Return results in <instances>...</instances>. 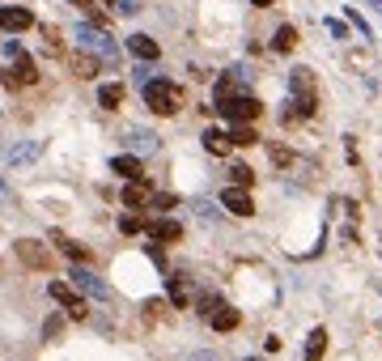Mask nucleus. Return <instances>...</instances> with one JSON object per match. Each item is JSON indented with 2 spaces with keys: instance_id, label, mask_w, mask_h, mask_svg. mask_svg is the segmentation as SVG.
Returning <instances> with one entry per match:
<instances>
[{
  "instance_id": "7",
  "label": "nucleus",
  "mask_w": 382,
  "mask_h": 361,
  "mask_svg": "<svg viewBox=\"0 0 382 361\" xmlns=\"http://www.w3.org/2000/svg\"><path fill=\"white\" fill-rule=\"evenodd\" d=\"M221 208H229L234 217H251V212H255V200H251L246 187H234V183H229V187L221 191Z\"/></svg>"
},
{
  "instance_id": "26",
  "label": "nucleus",
  "mask_w": 382,
  "mask_h": 361,
  "mask_svg": "<svg viewBox=\"0 0 382 361\" xmlns=\"http://www.w3.org/2000/svg\"><path fill=\"white\" fill-rule=\"evenodd\" d=\"M43 39H47V52H51V56H60V52H64V39H60V30H56V26H43Z\"/></svg>"
},
{
  "instance_id": "18",
  "label": "nucleus",
  "mask_w": 382,
  "mask_h": 361,
  "mask_svg": "<svg viewBox=\"0 0 382 361\" xmlns=\"http://www.w3.org/2000/svg\"><path fill=\"white\" fill-rule=\"evenodd\" d=\"M204 149H209L213 157H225L229 149H234V140H229L225 132H217V128H209V132H204Z\"/></svg>"
},
{
  "instance_id": "8",
  "label": "nucleus",
  "mask_w": 382,
  "mask_h": 361,
  "mask_svg": "<svg viewBox=\"0 0 382 361\" xmlns=\"http://www.w3.org/2000/svg\"><path fill=\"white\" fill-rule=\"evenodd\" d=\"M68 64H72V72H76L81 81H94L98 72H102V64H107V60H102V56H89L85 47H76V52L68 56Z\"/></svg>"
},
{
  "instance_id": "22",
  "label": "nucleus",
  "mask_w": 382,
  "mask_h": 361,
  "mask_svg": "<svg viewBox=\"0 0 382 361\" xmlns=\"http://www.w3.org/2000/svg\"><path fill=\"white\" fill-rule=\"evenodd\" d=\"M72 5L81 9V13H85V17L94 21V26H107V9H102L98 0H72Z\"/></svg>"
},
{
  "instance_id": "33",
  "label": "nucleus",
  "mask_w": 382,
  "mask_h": 361,
  "mask_svg": "<svg viewBox=\"0 0 382 361\" xmlns=\"http://www.w3.org/2000/svg\"><path fill=\"white\" fill-rule=\"evenodd\" d=\"M251 5H255V9H268V5H276V0H251Z\"/></svg>"
},
{
  "instance_id": "11",
  "label": "nucleus",
  "mask_w": 382,
  "mask_h": 361,
  "mask_svg": "<svg viewBox=\"0 0 382 361\" xmlns=\"http://www.w3.org/2000/svg\"><path fill=\"white\" fill-rule=\"evenodd\" d=\"M145 234H149V238H158V243H178V238H183V226L170 221V217H162V221H149V226H145Z\"/></svg>"
},
{
  "instance_id": "13",
  "label": "nucleus",
  "mask_w": 382,
  "mask_h": 361,
  "mask_svg": "<svg viewBox=\"0 0 382 361\" xmlns=\"http://www.w3.org/2000/svg\"><path fill=\"white\" fill-rule=\"evenodd\" d=\"M209 323H213V331H234V327L242 323V315H238L234 306H225V302H221L213 315H209Z\"/></svg>"
},
{
  "instance_id": "1",
  "label": "nucleus",
  "mask_w": 382,
  "mask_h": 361,
  "mask_svg": "<svg viewBox=\"0 0 382 361\" xmlns=\"http://www.w3.org/2000/svg\"><path fill=\"white\" fill-rule=\"evenodd\" d=\"M289 89H293V111L285 115L289 119V124H293V119H310L315 111H319V94H315V72L310 68H293L289 72Z\"/></svg>"
},
{
  "instance_id": "21",
  "label": "nucleus",
  "mask_w": 382,
  "mask_h": 361,
  "mask_svg": "<svg viewBox=\"0 0 382 361\" xmlns=\"http://www.w3.org/2000/svg\"><path fill=\"white\" fill-rule=\"evenodd\" d=\"M119 102H123V85H115V81H111V85H102V89H98V107L115 111Z\"/></svg>"
},
{
  "instance_id": "32",
  "label": "nucleus",
  "mask_w": 382,
  "mask_h": 361,
  "mask_svg": "<svg viewBox=\"0 0 382 361\" xmlns=\"http://www.w3.org/2000/svg\"><path fill=\"white\" fill-rule=\"evenodd\" d=\"M327 30L336 34V39H348V26H344V21H327Z\"/></svg>"
},
{
  "instance_id": "27",
  "label": "nucleus",
  "mask_w": 382,
  "mask_h": 361,
  "mask_svg": "<svg viewBox=\"0 0 382 361\" xmlns=\"http://www.w3.org/2000/svg\"><path fill=\"white\" fill-rule=\"evenodd\" d=\"M132 144L145 149V153H153V149H158V136H153V132H132Z\"/></svg>"
},
{
  "instance_id": "2",
  "label": "nucleus",
  "mask_w": 382,
  "mask_h": 361,
  "mask_svg": "<svg viewBox=\"0 0 382 361\" xmlns=\"http://www.w3.org/2000/svg\"><path fill=\"white\" fill-rule=\"evenodd\" d=\"M145 107L153 115H174L178 107H183V89H178L174 81H166V77H149L145 81Z\"/></svg>"
},
{
  "instance_id": "31",
  "label": "nucleus",
  "mask_w": 382,
  "mask_h": 361,
  "mask_svg": "<svg viewBox=\"0 0 382 361\" xmlns=\"http://www.w3.org/2000/svg\"><path fill=\"white\" fill-rule=\"evenodd\" d=\"M119 13L123 17H136L140 13V0H119Z\"/></svg>"
},
{
  "instance_id": "16",
  "label": "nucleus",
  "mask_w": 382,
  "mask_h": 361,
  "mask_svg": "<svg viewBox=\"0 0 382 361\" xmlns=\"http://www.w3.org/2000/svg\"><path fill=\"white\" fill-rule=\"evenodd\" d=\"M149 200H153V196H149V183H145V179H132V183L123 187V204H127V208H140V204H149Z\"/></svg>"
},
{
  "instance_id": "5",
  "label": "nucleus",
  "mask_w": 382,
  "mask_h": 361,
  "mask_svg": "<svg viewBox=\"0 0 382 361\" xmlns=\"http://www.w3.org/2000/svg\"><path fill=\"white\" fill-rule=\"evenodd\" d=\"M47 294H51V302H60V306L68 310V319H85V302H81V294H76V285H68V281H51Z\"/></svg>"
},
{
  "instance_id": "12",
  "label": "nucleus",
  "mask_w": 382,
  "mask_h": 361,
  "mask_svg": "<svg viewBox=\"0 0 382 361\" xmlns=\"http://www.w3.org/2000/svg\"><path fill=\"white\" fill-rule=\"evenodd\" d=\"M166 294H170V302H174L178 310H187V306H191V281H187V276H170V281H166Z\"/></svg>"
},
{
  "instance_id": "20",
  "label": "nucleus",
  "mask_w": 382,
  "mask_h": 361,
  "mask_svg": "<svg viewBox=\"0 0 382 361\" xmlns=\"http://www.w3.org/2000/svg\"><path fill=\"white\" fill-rule=\"evenodd\" d=\"M293 47H297V30L293 26H280L272 34V52H293Z\"/></svg>"
},
{
  "instance_id": "29",
  "label": "nucleus",
  "mask_w": 382,
  "mask_h": 361,
  "mask_svg": "<svg viewBox=\"0 0 382 361\" xmlns=\"http://www.w3.org/2000/svg\"><path fill=\"white\" fill-rule=\"evenodd\" d=\"M272 162H276V166H289V162H293V153H289V149H280V144H272Z\"/></svg>"
},
{
  "instance_id": "9",
  "label": "nucleus",
  "mask_w": 382,
  "mask_h": 361,
  "mask_svg": "<svg viewBox=\"0 0 382 361\" xmlns=\"http://www.w3.org/2000/svg\"><path fill=\"white\" fill-rule=\"evenodd\" d=\"M30 26H34V13L30 9H21V5L0 9V30H5V34H21V30H30Z\"/></svg>"
},
{
  "instance_id": "10",
  "label": "nucleus",
  "mask_w": 382,
  "mask_h": 361,
  "mask_svg": "<svg viewBox=\"0 0 382 361\" xmlns=\"http://www.w3.org/2000/svg\"><path fill=\"white\" fill-rule=\"evenodd\" d=\"M72 285L81 289V294H89V298H98V302H111V289L102 285L94 272H85V268H72Z\"/></svg>"
},
{
  "instance_id": "3",
  "label": "nucleus",
  "mask_w": 382,
  "mask_h": 361,
  "mask_svg": "<svg viewBox=\"0 0 382 361\" xmlns=\"http://www.w3.org/2000/svg\"><path fill=\"white\" fill-rule=\"evenodd\" d=\"M76 47H85V52H98L102 60H107L111 68L119 64V47L102 34V26H94V21H85V26H76Z\"/></svg>"
},
{
  "instance_id": "24",
  "label": "nucleus",
  "mask_w": 382,
  "mask_h": 361,
  "mask_svg": "<svg viewBox=\"0 0 382 361\" xmlns=\"http://www.w3.org/2000/svg\"><path fill=\"white\" fill-rule=\"evenodd\" d=\"M229 140H234L238 149H251V144L259 140V136H255V128H251V124H234V132H229Z\"/></svg>"
},
{
  "instance_id": "17",
  "label": "nucleus",
  "mask_w": 382,
  "mask_h": 361,
  "mask_svg": "<svg viewBox=\"0 0 382 361\" xmlns=\"http://www.w3.org/2000/svg\"><path fill=\"white\" fill-rule=\"evenodd\" d=\"M127 52L140 56V60H158V56H162V52H158V43H153L149 34H132V39H127Z\"/></svg>"
},
{
  "instance_id": "23",
  "label": "nucleus",
  "mask_w": 382,
  "mask_h": 361,
  "mask_svg": "<svg viewBox=\"0 0 382 361\" xmlns=\"http://www.w3.org/2000/svg\"><path fill=\"white\" fill-rule=\"evenodd\" d=\"M56 247H60V251H64L72 263H85V259H89V251H85V247H76L72 238H64V234H56Z\"/></svg>"
},
{
  "instance_id": "30",
  "label": "nucleus",
  "mask_w": 382,
  "mask_h": 361,
  "mask_svg": "<svg viewBox=\"0 0 382 361\" xmlns=\"http://www.w3.org/2000/svg\"><path fill=\"white\" fill-rule=\"evenodd\" d=\"M178 196H170V191H162V196H153V208H174Z\"/></svg>"
},
{
  "instance_id": "28",
  "label": "nucleus",
  "mask_w": 382,
  "mask_h": 361,
  "mask_svg": "<svg viewBox=\"0 0 382 361\" xmlns=\"http://www.w3.org/2000/svg\"><path fill=\"white\" fill-rule=\"evenodd\" d=\"M145 230V221H140V217H123V221H119V234H127V238H136Z\"/></svg>"
},
{
  "instance_id": "4",
  "label": "nucleus",
  "mask_w": 382,
  "mask_h": 361,
  "mask_svg": "<svg viewBox=\"0 0 382 361\" xmlns=\"http://www.w3.org/2000/svg\"><path fill=\"white\" fill-rule=\"evenodd\" d=\"M217 111H221L225 119H234V124H255V119L264 115V102L251 98V94H234V98L217 102Z\"/></svg>"
},
{
  "instance_id": "14",
  "label": "nucleus",
  "mask_w": 382,
  "mask_h": 361,
  "mask_svg": "<svg viewBox=\"0 0 382 361\" xmlns=\"http://www.w3.org/2000/svg\"><path fill=\"white\" fill-rule=\"evenodd\" d=\"M111 171H115V175H123V179H145V166H140L132 153H119V157H111Z\"/></svg>"
},
{
  "instance_id": "6",
  "label": "nucleus",
  "mask_w": 382,
  "mask_h": 361,
  "mask_svg": "<svg viewBox=\"0 0 382 361\" xmlns=\"http://www.w3.org/2000/svg\"><path fill=\"white\" fill-rule=\"evenodd\" d=\"M17 259L25 263V268H34V272H51V263H56V255H51L43 243H34V238H21L17 243Z\"/></svg>"
},
{
  "instance_id": "19",
  "label": "nucleus",
  "mask_w": 382,
  "mask_h": 361,
  "mask_svg": "<svg viewBox=\"0 0 382 361\" xmlns=\"http://www.w3.org/2000/svg\"><path fill=\"white\" fill-rule=\"evenodd\" d=\"M323 353H327V331L315 327L310 336H306V361H323Z\"/></svg>"
},
{
  "instance_id": "15",
  "label": "nucleus",
  "mask_w": 382,
  "mask_h": 361,
  "mask_svg": "<svg viewBox=\"0 0 382 361\" xmlns=\"http://www.w3.org/2000/svg\"><path fill=\"white\" fill-rule=\"evenodd\" d=\"M13 81H17V85H34V81H39V68H34V60L25 56V52L13 60Z\"/></svg>"
},
{
  "instance_id": "34",
  "label": "nucleus",
  "mask_w": 382,
  "mask_h": 361,
  "mask_svg": "<svg viewBox=\"0 0 382 361\" xmlns=\"http://www.w3.org/2000/svg\"><path fill=\"white\" fill-rule=\"evenodd\" d=\"M195 361H217V357H209V353H200V357H195Z\"/></svg>"
},
{
  "instance_id": "25",
  "label": "nucleus",
  "mask_w": 382,
  "mask_h": 361,
  "mask_svg": "<svg viewBox=\"0 0 382 361\" xmlns=\"http://www.w3.org/2000/svg\"><path fill=\"white\" fill-rule=\"evenodd\" d=\"M229 179H234V187H251L255 183V171H251V166H229Z\"/></svg>"
}]
</instances>
